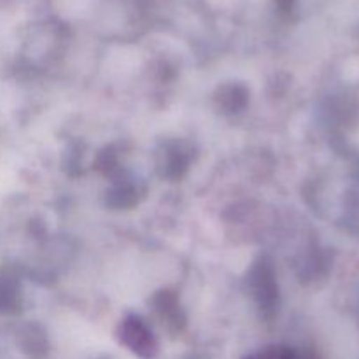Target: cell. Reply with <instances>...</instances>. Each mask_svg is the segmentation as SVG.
I'll return each instance as SVG.
<instances>
[{"mask_svg": "<svg viewBox=\"0 0 359 359\" xmlns=\"http://www.w3.org/2000/svg\"><path fill=\"white\" fill-rule=\"evenodd\" d=\"M259 359H284L283 354H279V351H273V354H270V356H265V358H259Z\"/></svg>", "mask_w": 359, "mask_h": 359, "instance_id": "6da1fadb", "label": "cell"}]
</instances>
